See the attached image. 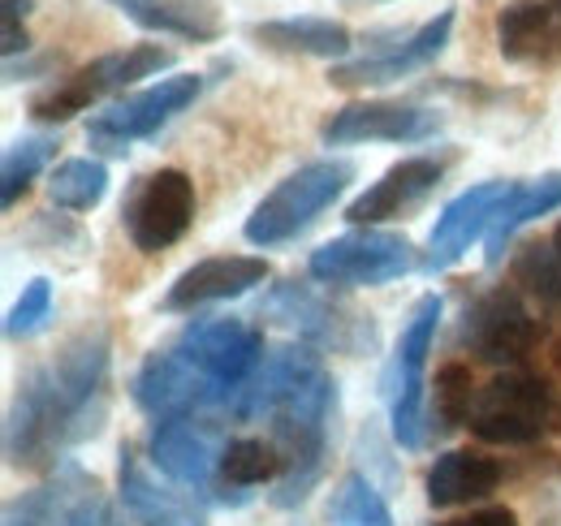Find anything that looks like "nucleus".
Listing matches in <instances>:
<instances>
[{
	"label": "nucleus",
	"instance_id": "nucleus-1",
	"mask_svg": "<svg viewBox=\"0 0 561 526\" xmlns=\"http://www.w3.org/2000/svg\"><path fill=\"white\" fill-rule=\"evenodd\" d=\"M108 367L113 336L104 324L70 336L53 363L31 367L4 414L9 466H53L66 449L91 441L108 419Z\"/></svg>",
	"mask_w": 561,
	"mask_h": 526
},
{
	"label": "nucleus",
	"instance_id": "nucleus-2",
	"mask_svg": "<svg viewBox=\"0 0 561 526\" xmlns=\"http://www.w3.org/2000/svg\"><path fill=\"white\" fill-rule=\"evenodd\" d=\"M337 414V380L329 376V367H311L289 393L277 401V410L268 414L273 427V445L285 458V470L277 479L273 505L277 510H298L316 483L324 479V461H329V427Z\"/></svg>",
	"mask_w": 561,
	"mask_h": 526
},
{
	"label": "nucleus",
	"instance_id": "nucleus-3",
	"mask_svg": "<svg viewBox=\"0 0 561 526\" xmlns=\"http://www.w3.org/2000/svg\"><path fill=\"white\" fill-rule=\"evenodd\" d=\"M351 182L354 160H342V156H324V160H311V164L294 169L289 178H280L277 186L255 203V211L242 225V238L260 251L294 242L298 233H307L337 198L346 195Z\"/></svg>",
	"mask_w": 561,
	"mask_h": 526
},
{
	"label": "nucleus",
	"instance_id": "nucleus-4",
	"mask_svg": "<svg viewBox=\"0 0 561 526\" xmlns=\"http://www.w3.org/2000/svg\"><path fill=\"white\" fill-rule=\"evenodd\" d=\"M260 316L280 324L285 332H294L298 341L316 345V350H329V354L363 358V354H376V345H380V329L367 311H358L333 294H320L307 281L273 285V294L260 302Z\"/></svg>",
	"mask_w": 561,
	"mask_h": 526
},
{
	"label": "nucleus",
	"instance_id": "nucleus-5",
	"mask_svg": "<svg viewBox=\"0 0 561 526\" xmlns=\"http://www.w3.org/2000/svg\"><path fill=\"white\" fill-rule=\"evenodd\" d=\"M169 66H173V53L160 48V44H130V48L104 53V57L66 73V78L48 82L44 91H35L31 95V117L48 122V126H61L78 113H87L91 104H100L104 95H117V91L135 87L139 78H151V73Z\"/></svg>",
	"mask_w": 561,
	"mask_h": 526
},
{
	"label": "nucleus",
	"instance_id": "nucleus-6",
	"mask_svg": "<svg viewBox=\"0 0 561 526\" xmlns=\"http://www.w3.org/2000/svg\"><path fill=\"white\" fill-rule=\"evenodd\" d=\"M553 419H558L553 389L540 376L510 367L476 393L467 427L484 445H536Z\"/></svg>",
	"mask_w": 561,
	"mask_h": 526
},
{
	"label": "nucleus",
	"instance_id": "nucleus-7",
	"mask_svg": "<svg viewBox=\"0 0 561 526\" xmlns=\"http://www.w3.org/2000/svg\"><path fill=\"white\" fill-rule=\"evenodd\" d=\"M415 267L420 260H415L411 238L393 229H351L324 242L320 251H311L307 260L311 281L329 289H380L389 281H402Z\"/></svg>",
	"mask_w": 561,
	"mask_h": 526
},
{
	"label": "nucleus",
	"instance_id": "nucleus-8",
	"mask_svg": "<svg viewBox=\"0 0 561 526\" xmlns=\"http://www.w3.org/2000/svg\"><path fill=\"white\" fill-rule=\"evenodd\" d=\"M440 294H423L420 302L411 307V320L402 324L398 336V354L385 371V401H389V427H393V441L415 454L423 449V367H427V354H432V341L440 329Z\"/></svg>",
	"mask_w": 561,
	"mask_h": 526
},
{
	"label": "nucleus",
	"instance_id": "nucleus-9",
	"mask_svg": "<svg viewBox=\"0 0 561 526\" xmlns=\"http://www.w3.org/2000/svg\"><path fill=\"white\" fill-rule=\"evenodd\" d=\"M199 376H208L220 389L225 405L238 397V389L255 376V367L264 363V332L251 329L238 316H208V320H191L186 329L169 341Z\"/></svg>",
	"mask_w": 561,
	"mask_h": 526
},
{
	"label": "nucleus",
	"instance_id": "nucleus-10",
	"mask_svg": "<svg viewBox=\"0 0 561 526\" xmlns=\"http://www.w3.org/2000/svg\"><path fill=\"white\" fill-rule=\"evenodd\" d=\"M195 182L182 169H156L135 182L130 198L122 203V225L126 238L139 255H160L169 247H178L191 225H195Z\"/></svg>",
	"mask_w": 561,
	"mask_h": 526
},
{
	"label": "nucleus",
	"instance_id": "nucleus-11",
	"mask_svg": "<svg viewBox=\"0 0 561 526\" xmlns=\"http://www.w3.org/2000/svg\"><path fill=\"white\" fill-rule=\"evenodd\" d=\"M204 91V73H169L151 87H142L135 95H122L113 104H104L91 117V142L122 156L135 138H151L160 126H169L178 113H186Z\"/></svg>",
	"mask_w": 561,
	"mask_h": 526
},
{
	"label": "nucleus",
	"instance_id": "nucleus-12",
	"mask_svg": "<svg viewBox=\"0 0 561 526\" xmlns=\"http://www.w3.org/2000/svg\"><path fill=\"white\" fill-rule=\"evenodd\" d=\"M462 350H471L480 363L492 367H518L531 358V350L540 345V320L527 311L523 294L510 285H496L489 294H480L467 311H462V332H458Z\"/></svg>",
	"mask_w": 561,
	"mask_h": 526
},
{
	"label": "nucleus",
	"instance_id": "nucleus-13",
	"mask_svg": "<svg viewBox=\"0 0 561 526\" xmlns=\"http://www.w3.org/2000/svg\"><path fill=\"white\" fill-rule=\"evenodd\" d=\"M225 432L204 414L186 419H164L147 436V458L160 466V474L195 496L216 501V479H220V454H225Z\"/></svg>",
	"mask_w": 561,
	"mask_h": 526
},
{
	"label": "nucleus",
	"instance_id": "nucleus-14",
	"mask_svg": "<svg viewBox=\"0 0 561 526\" xmlns=\"http://www.w3.org/2000/svg\"><path fill=\"white\" fill-rule=\"evenodd\" d=\"M130 397L142 414H151L156 423L164 419H186V414H208V410H229L220 389L208 376H199L173 345L151 350L139 363V371L130 376Z\"/></svg>",
	"mask_w": 561,
	"mask_h": 526
},
{
	"label": "nucleus",
	"instance_id": "nucleus-15",
	"mask_svg": "<svg viewBox=\"0 0 561 526\" xmlns=\"http://www.w3.org/2000/svg\"><path fill=\"white\" fill-rule=\"evenodd\" d=\"M440 130V113L407 104V100H354L329 113L320 138L324 147H358V142H423Z\"/></svg>",
	"mask_w": 561,
	"mask_h": 526
},
{
	"label": "nucleus",
	"instance_id": "nucleus-16",
	"mask_svg": "<svg viewBox=\"0 0 561 526\" xmlns=\"http://www.w3.org/2000/svg\"><path fill=\"white\" fill-rule=\"evenodd\" d=\"M514 191V182H480L471 191H462L458 198H449L432 225L427 238V255L420 260L423 272H445L471 251L476 238H489L496 211L505 207V198Z\"/></svg>",
	"mask_w": 561,
	"mask_h": 526
},
{
	"label": "nucleus",
	"instance_id": "nucleus-17",
	"mask_svg": "<svg viewBox=\"0 0 561 526\" xmlns=\"http://www.w3.org/2000/svg\"><path fill=\"white\" fill-rule=\"evenodd\" d=\"M449 35H454V9H440L436 18L423 22L420 31H411L407 39H398L393 48L333 66L329 69V82L333 87H389V82H402V78H411V73L432 66L445 53Z\"/></svg>",
	"mask_w": 561,
	"mask_h": 526
},
{
	"label": "nucleus",
	"instance_id": "nucleus-18",
	"mask_svg": "<svg viewBox=\"0 0 561 526\" xmlns=\"http://www.w3.org/2000/svg\"><path fill=\"white\" fill-rule=\"evenodd\" d=\"M264 281H268V263L260 255H211V260H199L186 272H178V281L160 298V311L164 316H186V311H199L211 302L242 298V294L260 289Z\"/></svg>",
	"mask_w": 561,
	"mask_h": 526
},
{
	"label": "nucleus",
	"instance_id": "nucleus-19",
	"mask_svg": "<svg viewBox=\"0 0 561 526\" xmlns=\"http://www.w3.org/2000/svg\"><path fill=\"white\" fill-rule=\"evenodd\" d=\"M445 178V164L436 156H407L398 164H389L367 191L346 203V220L358 229H376L385 220H398L407 211H415L423 198L432 195Z\"/></svg>",
	"mask_w": 561,
	"mask_h": 526
},
{
	"label": "nucleus",
	"instance_id": "nucleus-20",
	"mask_svg": "<svg viewBox=\"0 0 561 526\" xmlns=\"http://www.w3.org/2000/svg\"><path fill=\"white\" fill-rule=\"evenodd\" d=\"M496 53L510 66H561V0H510L492 22Z\"/></svg>",
	"mask_w": 561,
	"mask_h": 526
},
{
	"label": "nucleus",
	"instance_id": "nucleus-21",
	"mask_svg": "<svg viewBox=\"0 0 561 526\" xmlns=\"http://www.w3.org/2000/svg\"><path fill=\"white\" fill-rule=\"evenodd\" d=\"M117 496L139 526H208L204 510L191 496L151 479V470L130 445H122V461H117Z\"/></svg>",
	"mask_w": 561,
	"mask_h": 526
},
{
	"label": "nucleus",
	"instance_id": "nucleus-22",
	"mask_svg": "<svg viewBox=\"0 0 561 526\" xmlns=\"http://www.w3.org/2000/svg\"><path fill=\"white\" fill-rule=\"evenodd\" d=\"M501 483V461L484 458L476 449H449L427 466L423 474V492L432 510H458L471 501H484Z\"/></svg>",
	"mask_w": 561,
	"mask_h": 526
},
{
	"label": "nucleus",
	"instance_id": "nucleus-23",
	"mask_svg": "<svg viewBox=\"0 0 561 526\" xmlns=\"http://www.w3.org/2000/svg\"><path fill=\"white\" fill-rule=\"evenodd\" d=\"M251 39L273 48V53L337 61V66L354 53V31L346 22H333V18H273V22H255Z\"/></svg>",
	"mask_w": 561,
	"mask_h": 526
},
{
	"label": "nucleus",
	"instance_id": "nucleus-24",
	"mask_svg": "<svg viewBox=\"0 0 561 526\" xmlns=\"http://www.w3.org/2000/svg\"><path fill=\"white\" fill-rule=\"evenodd\" d=\"M285 458L273 441H255V436H238L225 445L220 454V479H216V505H247L251 488L260 483H277Z\"/></svg>",
	"mask_w": 561,
	"mask_h": 526
},
{
	"label": "nucleus",
	"instance_id": "nucleus-25",
	"mask_svg": "<svg viewBox=\"0 0 561 526\" xmlns=\"http://www.w3.org/2000/svg\"><path fill=\"white\" fill-rule=\"evenodd\" d=\"M561 207V173H545L536 182H514V191L505 198V207L496 211L489 238H484V260L501 263L505 260V247L514 242L518 229H527L531 220L549 216Z\"/></svg>",
	"mask_w": 561,
	"mask_h": 526
},
{
	"label": "nucleus",
	"instance_id": "nucleus-26",
	"mask_svg": "<svg viewBox=\"0 0 561 526\" xmlns=\"http://www.w3.org/2000/svg\"><path fill=\"white\" fill-rule=\"evenodd\" d=\"M126 18L151 35H178V39H195V44L220 39V13L211 0H147L139 9H130Z\"/></svg>",
	"mask_w": 561,
	"mask_h": 526
},
{
	"label": "nucleus",
	"instance_id": "nucleus-27",
	"mask_svg": "<svg viewBox=\"0 0 561 526\" xmlns=\"http://www.w3.org/2000/svg\"><path fill=\"white\" fill-rule=\"evenodd\" d=\"M91 479L78 470V466H61L44 488L35 492H22L4 505V526H61L66 523V510L73 505V496L87 488Z\"/></svg>",
	"mask_w": 561,
	"mask_h": 526
},
{
	"label": "nucleus",
	"instance_id": "nucleus-28",
	"mask_svg": "<svg viewBox=\"0 0 561 526\" xmlns=\"http://www.w3.org/2000/svg\"><path fill=\"white\" fill-rule=\"evenodd\" d=\"M48 195L57 207L66 211H91L100 207L104 195H108V169L91 156H73V160H61L48 178Z\"/></svg>",
	"mask_w": 561,
	"mask_h": 526
},
{
	"label": "nucleus",
	"instance_id": "nucleus-29",
	"mask_svg": "<svg viewBox=\"0 0 561 526\" xmlns=\"http://www.w3.org/2000/svg\"><path fill=\"white\" fill-rule=\"evenodd\" d=\"M57 156V134H26L4 151L0 164V207H13L18 198L31 191V182L39 178V169Z\"/></svg>",
	"mask_w": 561,
	"mask_h": 526
},
{
	"label": "nucleus",
	"instance_id": "nucleus-30",
	"mask_svg": "<svg viewBox=\"0 0 561 526\" xmlns=\"http://www.w3.org/2000/svg\"><path fill=\"white\" fill-rule=\"evenodd\" d=\"M471 405H476V380H471V367H467V363H445V367L436 371L432 410H427L432 427H436L440 436H449V432L467 427Z\"/></svg>",
	"mask_w": 561,
	"mask_h": 526
},
{
	"label": "nucleus",
	"instance_id": "nucleus-31",
	"mask_svg": "<svg viewBox=\"0 0 561 526\" xmlns=\"http://www.w3.org/2000/svg\"><path fill=\"white\" fill-rule=\"evenodd\" d=\"M510 276L523 294H531L545 311H561V260L553 255L549 242H527L514 260H510Z\"/></svg>",
	"mask_w": 561,
	"mask_h": 526
},
{
	"label": "nucleus",
	"instance_id": "nucleus-32",
	"mask_svg": "<svg viewBox=\"0 0 561 526\" xmlns=\"http://www.w3.org/2000/svg\"><path fill=\"white\" fill-rule=\"evenodd\" d=\"M329 523L333 526H398L393 514H389V501L376 492V483L363 474V470H351L337 492H333V505H329Z\"/></svg>",
	"mask_w": 561,
	"mask_h": 526
},
{
	"label": "nucleus",
	"instance_id": "nucleus-33",
	"mask_svg": "<svg viewBox=\"0 0 561 526\" xmlns=\"http://www.w3.org/2000/svg\"><path fill=\"white\" fill-rule=\"evenodd\" d=\"M48 320H53V281L48 276H31L26 289L18 294L9 320H4V336L9 341H26V336L48 329Z\"/></svg>",
	"mask_w": 561,
	"mask_h": 526
},
{
	"label": "nucleus",
	"instance_id": "nucleus-34",
	"mask_svg": "<svg viewBox=\"0 0 561 526\" xmlns=\"http://www.w3.org/2000/svg\"><path fill=\"white\" fill-rule=\"evenodd\" d=\"M61 526H126L122 523V514L113 510V501H104L100 496V488H95V479L73 496V505L66 510V523Z\"/></svg>",
	"mask_w": 561,
	"mask_h": 526
},
{
	"label": "nucleus",
	"instance_id": "nucleus-35",
	"mask_svg": "<svg viewBox=\"0 0 561 526\" xmlns=\"http://www.w3.org/2000/svg\"><path fill=\"white\" fill-rule=\"evenodd\" d=\"M26 9L31 0H4V61H18V53L31 48V35H26Z\"/></svg>",
	"mask_w": 561,
	"mask_h": 526
},
{
	"label": "nucleus",
	"instance_id": "nucleus-36",
	"mask_svg": "<svg viewBox=\"0 0 561 526\" xmlns=\"http://www.w3.org/2000/svg\"><path fill=\"white\" fill-rule=\"evenodd\" d=\"M440 526H518V518H514V510L492 505V510H476L467 518H454V523H440Z\"/></svg>",
	"mask_w": 561,
	"mask_h": 526
},
{
	"label": "nucleus",
	"instance_id": "nucleus-37",
	"mask_svg": "<svg viewBox=\"0 0 561 526\" xmlns=\"http://www.w3.org/2000/svg\"><path fill=\"white\" fill-rule=\"evenodd\" d=\"M122 13H130V9H139V4H147V0H113Z\"/></svg>",
	"mask_w": 561,
	"mask_h": 526
},
{
	"label": "nucleus",
	"instance_id": "nucleus-38",
	"mask_svg": "<svg viewBox=\"0 0 561 526\" xmlns=\"http://www.w3.org/2000/svg\"><path fill=\"white\" fill-rule=\"evenodd\" d=\"M549 247H553V255H558V260H561V225H558V229H553V238H549Z\"/></svg>",
	"mask_w": 561,
	"mask_h": 526
},
{
	"label": "nucleus",
	"instance_id": "nucleus-39",
	"mask_svg": "<svg viewBox=\"0 0 561 526\" xmlns=\"http://www.w3.org/2000/svg\"><path fill=\"white\" fill-rule=\"evenodd\" d=\"M558 367H561V341H558Z\"/></svg>",
	"mask_w": 561,
	"mask_h": 526
},
{
	"label": "nucleus",
	"instance_id": "nucleus-40",
	"mask_svg": "<svg viewBox=\"0 0 561 526\" xmlns=\"http://www.w3.org/2000/svg\"><path fill=\"white\" fill-rule=\"evenodd\" d=\"M558 419H561V410H558Z\"/></svg>",
	"mask_w": 561,
	"mask_h": 526
}]
</instances>
